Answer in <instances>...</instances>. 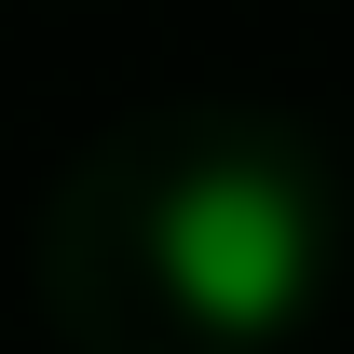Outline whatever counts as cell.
<instances>
[{
  "instance_id": "1",
  "label": "cell",
  "mask_w": 354,
  "mask_h": 354,
  "mask_svg": "<svg viewBox=\"0 0 354 354\" xmlns=\"http://www.w3.org/2000/svg\"><path fill=\"white\" fill-rule=\"evenodd\" d=\"M150 245H164V300L191 327H218V341H272L313 300V205L272 164H205L164 205Z\"/></svg>"
}]
</instances>
